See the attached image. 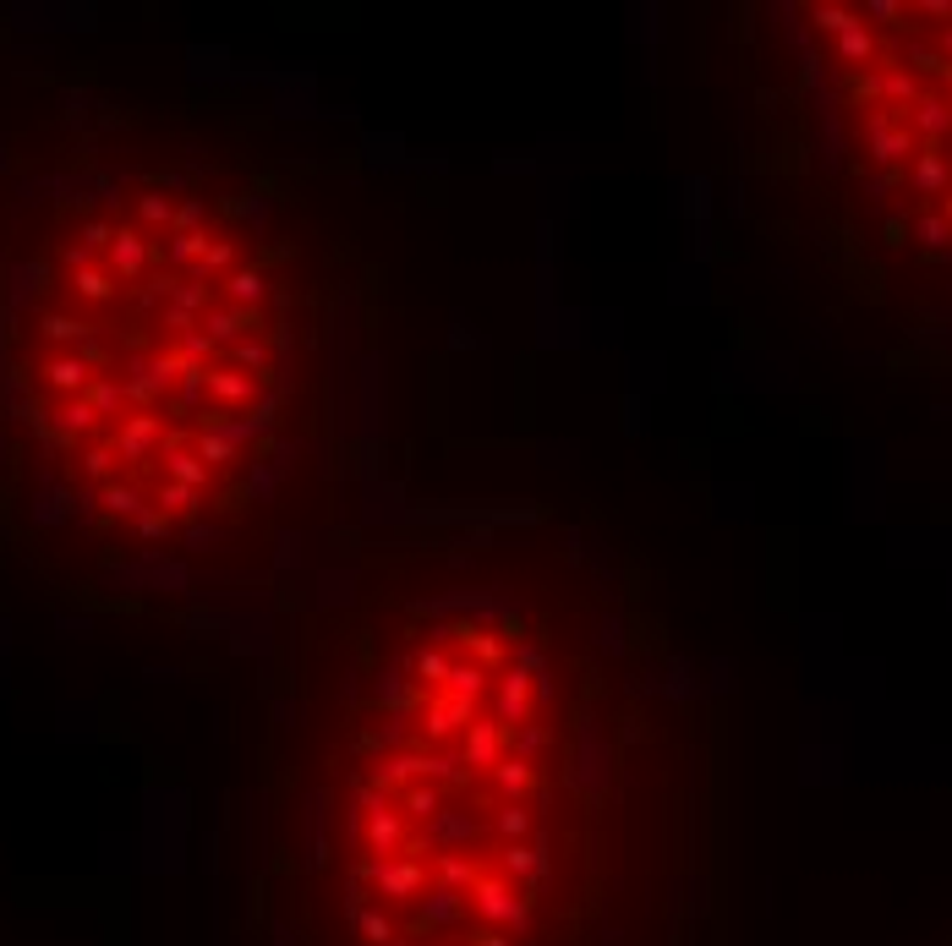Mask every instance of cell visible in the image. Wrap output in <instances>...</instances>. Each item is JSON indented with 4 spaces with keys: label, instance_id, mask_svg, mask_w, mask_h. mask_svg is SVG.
I'll return each instance as SVG.
<instances>
[{
    "label": "cell",
    "instance_id": "1",
    "mask_svg": "<svg viewBox=\"0 0 952 946\" xmlns=\"http://www.w3.org/2000/svg\"><path fill=\"white\" fill-rule=\"evenodd\" d=\"M684 722L657 640L553 542L383 564L312 772L340 946H619L673 843Z\"/></svg>",
    "mask_w": 952,
    "mask_h": 946
},
{
    "label": "cell",
    "instance_id": "2",
    "mask_svg": "<svg viewBox=\"0 0 952 946\" xmlns=\"http://www.w3.org/2000/svg\"><path fill=\"white\" fill-rule=\"evenodd\" d=\"M296 383L280 247L170 175L61 203L6 290V422L44 487L121 547L187 542L252 504Z\"/></svg>",
    "mask_w": 952,
    "mask_h": 946
}]
</instances>
